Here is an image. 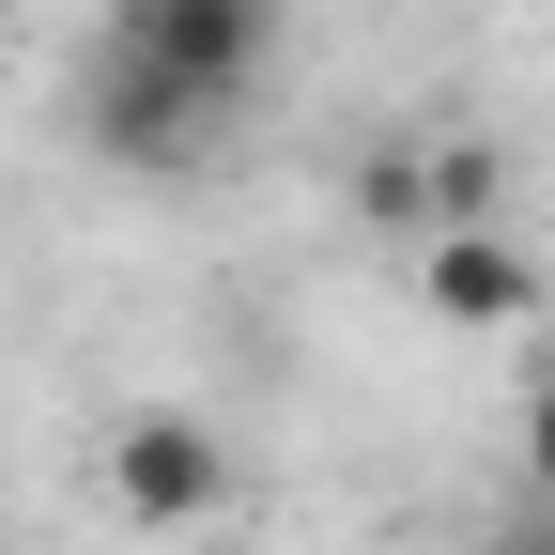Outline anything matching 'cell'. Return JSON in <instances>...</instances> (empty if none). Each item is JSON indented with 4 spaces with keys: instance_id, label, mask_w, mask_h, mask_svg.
<instances>
[{
    "instance_id": "6da1fadb",
    "label": "cell",
    "mask_w": 555,
    "mask_h": 555,
    "mask_svg": "<svg viewBox=\"0 0 555 555\" xmlns=\"http://www.w3.org/2000/svg\"><path fill=\"white\" fill-rule=\"evenodd\" d=\"M108 62H139V78H170L232 124L278 62V0H108Z\"/></svg>"
},
{
    "instance_id": "7a4b0ae2",
    "label": "cell",
    "mask_w": 555,
    "mask_h": 555,
    "mask_svg": "<svg viewBox=\"0 0 555 555\" xmlns=\"http://www.w3.org/2000/svg\"><path fill=\"white\" fill-rule=\"evenodd\" d=\"M108 494L139 509V540H185V525H217V494H232V448L201 433L185 401H139L124 433H108Z\"/></svg>"
},
{
    "instance_id": "3957f363",
    "label": "cell",
    "mask_w": 555,
    "mask_h": 555,
    "mask_svg": "<svg viewBox=\"0 0 555 555\" xmlns=\"http://www.w3.org/2000/svg\"><path fill=\"white\" fill-rule=\"evenodd\" d=\"M78 124H93V155H108V170H185L201 139H217V108H201V93L139 78V62H108V47H93V93H78Z\"/></svg>"
},
{
    "instance_id": "277c9868",
    "label": "cell",
    "mask_w": 555,
    "mask_h": 555,
    "mask_svg": "<svg viewBox=\"0 0 555 555\" xmlns=\"http://www.w3.org/2000/svg\"><path fill=\"white\" fill-rule=\"evenodd\" d=\"M416 278H433L448 324H525V309H540V262H525L509 232H433V262H416Z\"/></svg>"
},
{
    "instance_id": "5b68a950",
    "label": "cell",
    "mask_w": 555,
    "mask_h": 555,
    "mask_svg": "<svg viewBox=\"0 0 555 555\" xmlns=\"http://www.w3.org/2000/svg\"><path fill=\"white\" fill-rule=\"evenodd\" d=\"M525 478H540V509H555V371H540V401H525Z\"/></svg>"
}]
</instances>
